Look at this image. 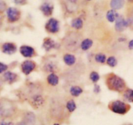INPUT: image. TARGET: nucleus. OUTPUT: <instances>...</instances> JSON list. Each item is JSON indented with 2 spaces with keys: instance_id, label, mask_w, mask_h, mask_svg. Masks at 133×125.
<instances>
[{
  "instance_id": "1",
  "label": "nucleus",
  "mask_w": 133,
  "mask_h": 125,
  "mask_svg": "<svg viewBox=\"0 0 133 125\" xmlns=\"http://www.w3.org/2000/svg\"><path fill=\"white\" fill-rule=\"evenodd\" d=\"M106 83L110 90L116 92H123L127 88L125 80L114 73H110L107 76Z\"/></svg>"
},
{
  "instance_id": "2",
  "label": "nucleus",
  "mask_w": 133,
  "mask_h": 125,
  "mask_svg": "<svg viewBox=\"0 0 133 125\" xmlns=\"http://www.w3.org/2000/svg\"><path fill=\"white\" fill-rule=\"evenodd\" d=\"M108 108L112 112L117 114L125 115L130 110V106L128 103L119 100L112 101L108 104Z\"/></svg>"
},
{
  "instance_id": "3",
  "label": "nucleus",
  "mask_w": 133,
  "mask_h": 125,
  "mask_svg": "<svg viewBox=\"0 0 133 125\" xmlns=\"http://www.w3.org/2000/svg\"><path fill=\"white\" fill-rule=\"evenodd\" d=\"M15 112V106L12 103L6 99L0 100V115L2 117H10Z\"/></svg>"
},
{
  "instance_id": "4",
  "label": "nucleus",
  "mask_w": 133,
  "mask_h": 125,
  "mask_svg": "<svg viewBox=\"0 0 133 125\" xmlns=\"http://www.w3.org/2000/svg\"><path fill=\"white\" fill-rule=\"evenodd\" d=\"M59 22L58 20L55 18H50L48 20L45 25V29L46 31L52 34L57 33L59 30Z\"/></svg>"
},
{
  "instance_id": "5",
  "label": "nucleus",
  "mask_w": 133,
  "mask_h": 125,
  "mask_svg": "<svg viewBox=\"0 0 133 125\" xmlns=\"http://www.w3.org/2000/svg\"><path fill=\"white\" fill-rule=\"evenodd\" d=\"M7 16L9 21L15 22L20 18V12L18 9L15 7H9L7 10Z\"/></svg>"
},
{
  "instance_id": "6",
  "label": "nucleus",
  "mask_w": 133,
  "mask_h": 125,
  "mask_svg": "<svg viewBox=\"0 0 133 125\" xmlns=\"http://www.w3.org/2000/svg\"><path fill=\"white\" fill-rule=\"evenodd\" d=\"M36 67V64L32 60H25L21 64V70L25 75L30 74Z\"/></svg>"
},
{
  "instance_id": "7",
  "label": "nucleus",
  "mask_w": 133,
  "mask_h": 125,
  "mask_svg": "<svg viewBox=\"0 0 133 125\" xmlns=\"http://www.w3.org/2000/svg\"><path fill=\"white\" fill-rule=\"evenodd\" d=\"M129 26V24L128 20H125L122 16H119L117 20H116V24H115V29L116 31L123 32Z\"/></svg>"
},
{
  "instance_id": "8",
  "label": "nucleus",
  "mask_w": 133,
  "mask_h": 125,
  "mask_svg": "<svg viewBox=\"0 0 133 125\" xmlns=\"http://www.w3.org/2000/svg\"><path fill=\"white\" fill-rule=\"evenodd\" d=\"M20 52L22 55L25 58H30V57H33L35 54V49H33L32 47L25 45H22L20 47Z\"/></svg>"
},
{
  "instance_id": "9",
  "label": "nucleus",
  "mask_w": 133,
  "mask_h": 125,
  "mask_svg": "<svg viewBox=\"0 0 133 125\" xmlns=\"http://www.w3.org/2000/svg\"><path fill=\"white\" fill-rule=\"evenodd\" d=\"M57 43L54 40L51 39L50 38H45L44 40V42L43 44V48L46 51H50L52 49H56L57 48Z\"/></svg>"
},
{
  "instance_id": "10",
  "label": "nucleus",
  "mask_w": 133,
  "mask_h": 125,
  "mask_svg": "<svg viewBox=\"0 0 133 125\" xmlns=\"http://www.w3.org/2000/svg\"><path fill=\"white\" fill-rule=\"evenodd\" d=\"M16 45L11 42L5 43L2 46V51L4 53L7 54H12L16 51Z\"/></svg>"
},
{
  "instance_id": "11",
  "label": "nucleus",
  "mask_w": 133,
  "mask_h": 125,
  "mask_svg": "<svg viewBox=\"0 0 133 125\" xmlns=\"http://www.w3.org/2000/svg\"><path fill=\"white\" fill-rule=\"evenodd\" d=\"M40 10L45 16H50L54 11V7L52 4L44 3L40 7Z\"/></svg>"
},
{
  "instance_id": "12",
  "label": "nucleus",
  "mask_w": 133,
  "mask_h": 125,
  "mask_svg": "<svg viewBox=\"0 0 133 125\" xmlns=\"http://www.w3.org/2000/svg\"><path fill=\"white\" fill-rule=\"evenodd\" d=\"M44 103L43 97L40 95H35L33 97H31V104L35 108H39L43 105Z\"/></svg>"
},
{
  "instance_id": "13",
  "label": "nucleus",
  "mask_w": 133,
  "mask_h": 125,
  "mask_svg": "<svg viewBox=\"0 0 133 125\" xmlns=\"http://www.w3.org/2000/svg\"><path fill=\"white\" fill-rule=\"evenodd\" d=\"M123 97L125 101L133 103V90L130 88H126L123 91Z\"/></svg>"
},
{
  "instance_id": "14",
  "label": "nucleus",
  "mask_w": 133,
  "mask_h": 125,
  "mask_svg": "<svg viewBox=\"0 0 133 125\" xmlns=\"http://www.w3.org/2000/svg\"><path fill=\"white\" fill-rule=\"evenodd\" d=\"M125 4V0H111L110 7L112 9L119 10L122 8Z\"/></svg>"
},
{
  "instance_id": "15",
  "label": "nucleus",
  "mask_w": 133,
  "mask_h": 125,
  "mask_svg": "<svg viewBox=\"0 0 133 125\" xmlns=\"http://www.w3.org/2000/svg\"><path fill=\"white\" fill-rule=\"evenodd\" d=\"M3 77H4L5 80L8 82L9 83H12L16 81L18 75L11 71H6L3 75Z\"/></svg>"
},
{
  "instance_id": "16",
  "label": "nucleus",
  "mask_w": 133,
  "mask_h": 125,
  "mask_svg": "<svg viewBox=\"0 0 133 125\" xmlns=\"http://www.w3.org/2000/svg\"><path fill=\"white\" fill-rule=\"evenodd\" d=\"M63 61L69 66H72L76 63V58L71 54H66L63 57Z\"/></svg>"
},
{
  "instance_id": "17",
  "label": "nucleus",
  "mask_w": 133,
  "mask_h": 125,
  "mask_svg": "<svg viewBox=\"0 0 133 125\" xmlns=\"http://www.w3.org/2000/svg\"><path fill=\"white\" fill-rule=\"evenodd\" d=\"M47 82L50 86H56L58 84L59 77L54 73H50L47 77Z\"/></svg>"
},
{
  "instance_id": "18",
  "label": "nucleus",
  "mask_w": 133,
  "mask_h": 125,
  "mask_svg": "<svg viewBox=\"0 0 133 125\" xmlns=\"http://www.w3.org/2000/svg\"><path fill=\"white\" fill-rule=\"evenodd\" d=\"M119 16V14L116 12L115 10L111 9L108 11L107 13V18L108 21L112 23L114 21H116L118 16Z\"/></svg>"
},
{
  "instance_id": "19",
  "label": "nucleus",
  "mask_w": 133,
  "mask_h": 125,
  "mask_svg": "<svg viewBox=\"0 0 133 125\" xmlns=\"http://www.w3.org/2000/svg\"><path fill=\"white\" fill-rule=\"evenodd\" d=\"M35 121V116L31 112H28L24 116V122L28 125L33 124Z\"/></svg>"
},
{
  "instance_id": "20",
  "label": "nucleus",
  "mask_w": 133,
  "mask_h": 125,
  "mask_svg": "<svg viewBox=\"0 0 133 125\" xmlns=\"http://www.w3.org/2000/svg\"><path fill=\"white\" fill-rule=\"evenodd\" d=\"M93 45V41L91 39L87 38V39L84 40L80 44V48L83 51H87L91 48Z\"/></svg>"
},
{
  "instance_id": "21",
  "label": "nucleus",
  "mask_w": 133,
  "mask_h": 125,
  "mask_svg": "<svg viewBox=\"0 0 133 125\" xmlns=\"http://www.w3.org/2000/svg\"><path fill=\"white\" fill-rule=\"evenodd\" d=\"M71 26L75 29H80L83 27V21L80 18H76L72 20L71 22Z\"/></svg>"
},
{
  "instance_id": "22",
  "label": "nucleus",
  "mask_w": 133,
  "mask_h": 125,
  "mask_svg": "<svg viewBox=\"0 0 133 125\" xmlns=\"http://www.w3.org/2000/svg\"><path fill=\"white\" fill-rule=\"evenodd\" d=\"M70 93L74 97H78L83 93V90L77 86H73L70 88Z\"/></svg>"
},
{
  "instance_id": "23",
  "label": "nucleus",
  "mask_w": 133,
  "mask_h": 125,
  "mask_svg": "<svg viewBox=\"0 0 133 125\" xmlns=\"http://www.w3.org/2000/svg\"><path fill=\"white\" fill-rule=\"evenodd\" d=\"M66 108L70 113H72L76 109V105L73 100H69L66 104Z\"/></svg>"
},
{
  "instance_id": "24",
  "label": "nucleus",
  "mask_w": 133,
  "mask_h": 125,
  "mask_svg": "<svg viewBox=\"0 0 133 125\" xmlns=\"http://www.w3.org/2000/svg\"><path fill=\"white\" fill-rule=\"evenodd\" d=\"M95 60L98 63L103 64L107 60V57H106L105 54H102V53H98V54H97L95 55Z\"/></svg>"
},
{
  "instance_id": "25",
  "label": "nucleus",
  "mask_w": 133,
  "mask_h": 125,
  "mask_svg": "<svg viewBox=\"0 0 133 125\" xmlns=\"http://www.w3.org/2000/svg\"><path fill=\"white\" fill-rule=\"evenodd\" d=\"M107 64H108V66H110V67H115L116 66L117 64V60L116 58V57H114V56H111V57H108V58L107 60Z\"/></svg>"
},
{
  "instance_id": "26",
  "label": "nucleus",
  "mask_w": 133,
  "mask_h": 125,
  "mask_svg": "<svg viewBox=\"0 0 133 125\" xmlns=\"http://www.w3.org/2000/svg\"><path fill=\"white\" fill-rule=\"evenodd\" d=\"M89 77H90L91 80L94 83H96L97 82H98V80L100 79L99 74L97 72H96V71H92Z\"/></svg>"
},
{
  "instance_id": "27",
  "label": "nucleus",
  "mask_w": 133,
  "mask_h": 125,
  "mask_svg": "<svg viewBox=\"0 0 133 125\" xmlns=\"http://www.w3.org/2000/svg\"><path fill=\"white\" fill-rule=\"evenodd\" d=\"M7 68H8V66L7 65L3 63H2V62H0V73H3L4 71H7Z\"/></svg>"
},
{
  "instance_id": "28",
  "label": "nucleus",
  "mask_w": 133,
  "mask_h": 125,
  "mask_svg": "<svg viewBox=\"0 0 133 125\" xmlns=\"http://www.w3.org/2000/svg\"><path fill=\"white\" fill-rule=\"evenodd\" d=\"M7 8V5L3 1L0 0V12H3Z\"/></svg>"
},
{
  "instance_id": "29",
  "label": "nucleus",
  "mask_w": 133,
  "mask_h": 125,
  "mask_svg": "<svg viewBox=\"0 0 133 125\" xmlns=\"http://www.w3.org/2000/svg\"><path fill=\"white\" fill-rule=\"evenodd\" d=\"M128 48L130 50H133V39L129 41V44H128Z\"/></svg>"
},
{
  "instance_id": "30",
  "label": "nucleus",
  "mask_w": 133,
  "mask_h": 125,
  "mask_svg": "<svg viewBox=\"0 0 133 125\" xmlns=\"http://www.w3.org/2000/svg\"><path fill=\"white\" fill-rule=\"evenodd\" d=\"M101 91V88H100V86L98 85H95L94 87V91L95 93H99Z\"/></svg>"
},
{
  "instance_id": "31",
  "label": "nucleus",
  "mask_w": 133,
  "mask_h": 125,
  "mask_svg": "<svg viewBox=\"0 0 133 125\" xmlns=\"http://www.w3.org/2000/svg\"><path fill=\"white\" fill-rule=\"evenodd\" d=\"M15 3H17V4H20L23 5L25 3V0H15Z\"/></svg>"
},
{
  "instance_id": "32",
  "label": "nucleus",
  "mask_w": 133,
  "mask_h": 125,
  "mask_svg": "<svg viewBox=\"0 0 133 125\" xmlns=\"http://www.w3.org/2000/svg\"><path fill=\"white\" fill-rule=\"evenodd\" d=\"M0 125H14L12 122H0Z\"/></svg>"
},
{
  "instance_id": "33",
  "label": "nucleus",
  "mask_w": 133,
  "mask_h": 125,
  "mask_svg": "<svg viewBox=\"0 0 133 125\" xmlns=\"http://www.w3.org/2000/svg\"><path fill=\"white\" fill-rule=\"evenodd\" d=\"M71 3H76L78 0H68Z\"/></svg>"
},
{
  "instance_id": "34",
  "label": "nucleus",
  "mask_w": 133,
  "mask_h": 125,
  "mask_svg": "<svg viewBox=\"0 0 133 125\" xmlns=\"http://www.w3.org/2000/svg\"><path fill=\"white\" fill-rule=\"evenodd\" d=\"M17 125H28V124H27L25 123V122H20V123L18 124Z\"/></svg>"
},
{
  "instance_id": "35",
  "label": "nucleus",
  "mask_w": 133,
  "mask_h": 125,
  "mask_svg": "<svg viewBox=\"0 0 133 125\" xmlns=\"http://www.w3.org/2000/svg\"><path fill=\"white\" fill-rule=\"evenodd\" d=\"M2 84H3V82H2V80H1V79H0V88L2 87Z\"/></svg>"
},
{
  "instance_id": "36",
  "label": "nucleus",
  "mask_w": 133,
  "mask_h": 125,
  "mask_svg": "<svg viewBox=\"0 0 133 125\" xmlns=\"http://www.w3.org/2000/svg\"><path fill=\"white\" fill-rule=\"evenodd\" d=\"M128 2L130 3H133V0H128Z\"/></svg>"
},
{
  "instance_id": "37",
  "label": "nucleus",
  "mask_w": 133,
  "mask_h": 125,
  "mask_svg": "<svg viewBox=\"0 0 133 125\" xmlns=\"http://www.w3.org/2000/svg\"><path fill=\"white\" fill-rule=\"evenodd\" d=\"M2 21L0 20V27H1V26H2Z\"/></svg>"
},
{
  "instance_id": "38",
  "label": "nucleus",
  "mask_w": 133,
  "mask_h": 125,
  "mask_svg": "<svg viewBox=\"0 0 133 125\" xmlns=\"http://www.w3.org/2000/svg\"><path fill=\"white\" fill-rule=\"evenodd\" d=\"M53 125H59V123H54Z\"/></svg>"
},
{
  "instance_id": "39",
  "label": "nucleus",
  "mask_w": 133,
  "mask_h": 125,
  "mask_svg": "<svg viewBox=\"0 0 133 125\" xmlns=\"http://www.w3.org/2000/svg\"><path fill=\"white\" fill-rule=\"evenodd\" d=\"M123 125H132V124H123Z\"/></svg>"
},
{
  "instance_id": "40",
  "label": "nucleus",
  "mask_w": 133,
  "mask_h": 125,
  "mask_svg": "<svg viewBox=\"0 0 133 125\" xmlns=\"http://www.w3.org/2000/svg\"><path fill=\"white\" fill-rule=\"evenodd\" d=\"M87 1H91V0H87Z\"/></svg>"
}]
</instances>
